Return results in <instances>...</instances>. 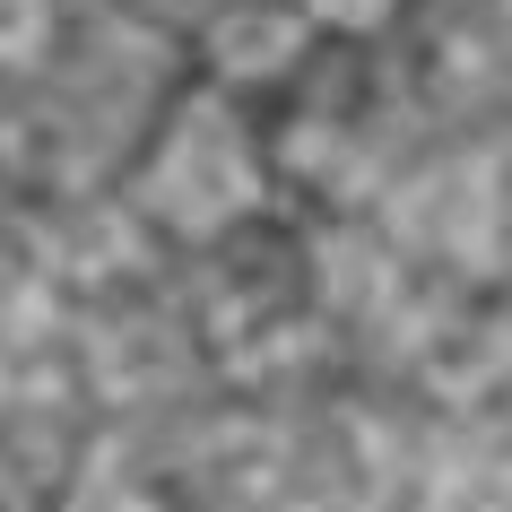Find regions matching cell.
I'll return each instance as SVG.
<instances>
[{
  "mask_svg": "<svg viewBox=\"0 0 512 512\" xmlns=\"http://www.w3.org/2000/svg\"><path fill=\"white\" fill-rule=\"evenodd\" d=\"M252 191H261V174H252L243 131L217 105H183L157 174H148V200H157L174 226H226V217L252 209Z\"/></svg>",
  "mask_w": 512,
  "mask_h": 512,
  "instance_id": "6da1fadb",
  "label": "cell"
},
{
  "mask_svg": "<svg viewBox=\"0 0 512 512\" xmlns=\"http://www.w3.org/2000/svg\"><path fill=\"white\" fill-rule=\"evenodd\" d=\"M304 44V27L287 18V9H235V18H217L209 53L217 70H235V79H270V70H287Z\"/></svg>",
  "mask_w": 512,
  "mask_h": 512,
  "instance_id": "7a4b0ae2",
  "label": "cell"
},
{
  "mask_svg": "<svg viewBox=\"0 0 512 512\" xmlns=\"http://www.w3.org/2000/svg\"><path fill=\"white\" fill-rule=\"evenodd\" d=\"M426 374H434V391L469 400V391H486V382L504 374V339H495V330H460V339H434V348H426Z\"/></svg>",
  "mask_w": 512,
  "mask_h": 512,
  "instance_id": "3957f363",
  "label": "cell"
},
{
  "mask_svg": "<svg viewBox=\"0 0 512 512\" xmlns=\"http://www.w3.org/2000/svg\"><path fill=\"white\" fill-rule=\"evenodd\" d=\"M44 44V0H0V61H35Z\"/></svg>",
  "mask_w": 512,
  "mask_h": 512,
  "instance_id": "277c9868",
  "label": "cell"
},
{
  "mask_svg": "<svg viewBox=\"0 0 512 512\" xmlns=\"http://www.w3.org/2000/svg\"><path fill=\"white\" fill-rule=\"evenodd\" d=\"M70 512H157V495H139V486H122V478H87L79 495H70Z\"/></svg>",
  "mask_w": 512,
  "mask_h": 512,
  "instance_id": "5b68a950",
  "label": "cell"
},
{
  "mask_svg": "<svg viewBox=\"0 0 512 512\" xmlns=\"http://www.w3.org/2000/svg\"><path fill=\"white\" fill-rule=\"evenodd\" d=\"M313 9H322V18H339V27H374L391 0H313Z\"/></svg>",
  "mask_w": 512,
  "mask_h": 512,
  "instance_id": "8992f818",
  "label": "cell"
},
{
  "mask_svg": "<svg viewBox=\"0 0 512 512\" xmlns=\"http://www.w3.org/2000/svg\"><path fill=\"white\" fill-rule=\"evenodd\" d=\"M261 512H322V504H261Z\"/></svg>",
  "mask_w": 512,
  "mask_h": 512,
  "instance_id": "52a82bcc",
  "label": "cell"
}]
</instances>
